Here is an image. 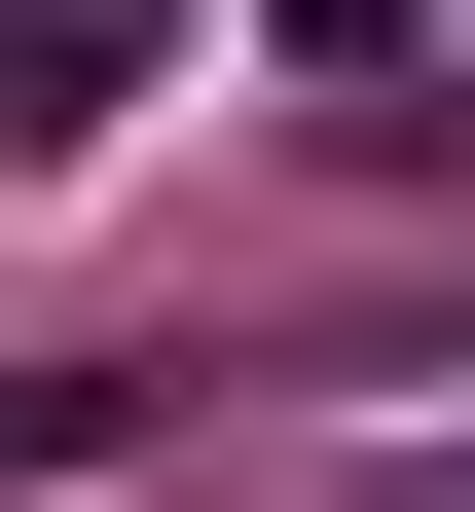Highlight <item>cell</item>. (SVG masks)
<instances>
[{
	"label": "cell",
	"instance_id": "3",
	"mask_svg": "<svg viewBox=\"0 0 475 512\" xmlns=\"http://www.w3.org/2000/svg\"><path fill=\"white\" fill-rule=\"evenodd\" d=\"M366 512H475V439H366Z\"/></svg>",
	"mask_w": 475,
	"mask_h": 512
},
{
	"label": "cell",
	"instance_id": "1",
	"mask_svg": "<svg viewBox=\"0 0 475 512\" xmlns=\"http://www.w3.org/2000/svg\"><path fill=\"white\" fill-rule=\"evenodd\" d=\"M147 110V0H0V147H110Z\"/></svg>",
	"mask_w": 475,
	"mask_h": 512
},
{
	"label": "cell",
	"instance_id": "2",
	"mask_svg": "<svg viewBox=\"0 0 475 512\" xmlns=\"http://www.w3.org/2000/svg\"><path fill=\"white\" fill-rule=\"evenodd\" d=\"M439 37H475V0H293V74H439Z\"/></svg>",
	"mask_w": 475,
	"mask_h": 512
}]
</instances>
